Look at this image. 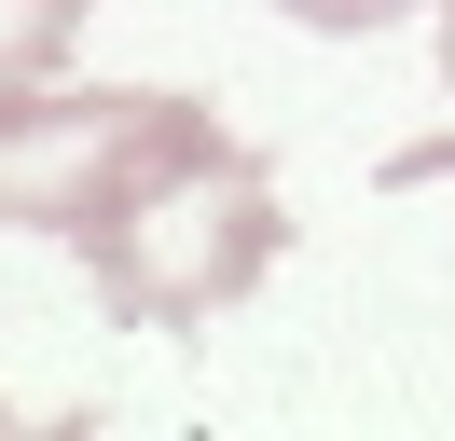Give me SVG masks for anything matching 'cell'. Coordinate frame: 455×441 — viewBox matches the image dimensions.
Returning a JSON list of instances; mask_svg holds the SVG:
<instances>
[{
  "label": "cell",
  "mask_w": 455,
  "mask_h": 441,
  "mask_svg": "<svg viewBox=\"0 0 455 441\" xmlns=\"http://www.w3.org/2000/svg\"><path fill=\"white\" fill-rule=\"evenodd\" d=\"M69 248L97 262V303H111L124 331H194V317H221V303L290 248V220H276V180H262L221 124H194L166 165H139V193H124L111 220H84Z\"/></svg>",
  "instance_id": "6da1fadb"
},
{
  "label": "cell",
  "mask_w": 455,
  "mask_h": 441,
  "mask_svg": "<svg viewBox=\"0 0 455 441\" xmlns=\"http://www.w3.org/2000/svg\"><path fill=\"white\" fill-rule=\"evenodd\" d=\"M194 124H207V97H28V83H0V220L84 235Z\"/></svg>",
  "instance_id": "7a4b0ae2"
},
{
  "label": "cell",
  "mask_w": 455,
  "mask_h": 441,
  "mask_svg": "<svg viewBox=\"0 0 455 441\" xmlns=\"http://www.w3.org/2000/svg\"><path fill=\"white\" fill-rule=\"evenodd\" d=\"M97 0H0V83H42L69 42H84Z\"/></svg>",
  "instance_id": "3957f363"
},
{
  "label": "cell",
  "mask_w": 455,
  "mask_h": 441,
  "mask_svg": "<svg viewBox=\"0 0 455 441\" xmlns=\"http://www.w3.org/2000/svg\"><path fill=\"white\" fill-rule=\"evenodd\" d=\"M276 14H304V28H387V14H414V0H276Z\"/></svg>",
  "instance_id": "277c9868"
},
{
  "label": "cell",
  "mask_w": 455,
  "mask_h": 441,
  "mask_svg": "<svg viewBox=\"0 0 455 441\" xmlns=\"http://www.w3.org/2000/svg\"><path fill=\"white\" fill-rule=\"evenodd\" d=\"M427 180H455V138H414V152H387V193H427Z\"/></svg>",
  "instance_id": "5b68a950"
},
{
  "label": "cell",
  "mask_w": 455,
  "mask_h": 441,
  "mask_svg": "<svg viewBox=\"0 0 455 441\" xmlns=\"http://www.w3.org/2000/svg\"><path fill=\"white\" fill-rule=\"evenodd\" d=\"M442 83H455V0H442Z\"/></svg>",
  "instance_id": "8992f818"
}]
</instances>
